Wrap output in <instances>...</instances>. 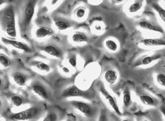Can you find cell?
Returning a JSON list of instances; mask_svg holds the SVG:
<instances>
[{"mask_svg":"<svg viewBox=\"0 0 165 121\" xmlns=\"http://www.w3.org/2000/svg\"><path fill=\"white\" fill-rule=\"evenodd\" d=\"M58 115L55 111H49L42 121H57Z\"/></svg>","mask_w":165,"mask_h":121,"instance_id":"24","label":"cell"},{"mask_svg":"<svg viewBox=\"0 0 165 121\" xmlns=\"http://www.w3.org/2000/svg\"><path fill=\"white\" fill-rule=\"evenodd\" d=\"M85 9L84 8H79L75 11V16L78 19H82L85 15Z\"/></svg>","mask_w":165,"mask_h":121,"instance_id":"26","label":"cell"},{"mask_svg":"<svg viewBox=\"0 0 165 121\" xmlns=\"http://www.w3.org/2000/svg\"><path fill=\"white\" fill-rule=\"evenodd\" d=\"M160 110H161V111H162V114H163V116H164L165 119V106H162V107H161V108H160Z\"/></svg>","mask_w":165,"mask_h":121,"instance_id":"32","label":"cell"},{"mask_svg":"<svg viewBox=\"0 0 165 121\" xmlns=\"http://www.w3.org/2000/svg\"><path fill=\"white\" fill-rule=\"evenodd\" d=\"M105 47H107V49H108L110 51L113 52H116L117 51L118 47L115 41L111 39H108L105 41Z\"/></svg>","mask_w":165,"mask_h":121,"instance_id":"19","label":"cell"},{"mask_svg":"<svg viewBox=\"0 0 165 121\" xmlns=\"http://www.w3.org/2000/svg\"><path fill=\"white\" fill-rule=\"evenodd\" d=\"M144 121H147V120H144Z\"/></svg>","mask_w":165,"mask_h":121,"instance_id":"34","label":"cell"},{"mask_svg":"<svg viewBox=\"0 0 165 121\" xmlns=\"http://www.w3.org/2000/svg\"><path fill=\"white\" fill-rule=\"evenodd\" d=\"M41 106H33L27 109L14 113L11 116V119L16 121H30L37 118L42 113Z\"/></svg>","mask_w":165,"mask_h":121,"instance_id":"3","label":"cell"},{"mask_svg":"<svg viewBox=\"0 0 165 121\" xmlns=\"http://www.w3.org/2000/svg\"><path fill=\"white\" fill-rule=\"evenodd\" d=\"M37 1H29L21 8L19 15V24L23 32L27 31L35 14Z\"/></svg>","mask_w":165,"mask_h":121,"instance_id":"2","label":"cell"},{"mask_svg":"<svg viewBox=\"0 0 165 121\" xmlns=\"http://www.w3.org/2000/svg\"><path fill=\"white\" fill-rule=\"evenodd\" d=\"M108 121L107 116L105 113H102L100 117L99 121Z\"/></svg>","mask_w":165,"mask_h":121,"instance_id":"30","label":"cell"},{"mask_svg":"<svg viewBox=\"0 0 165 121\" xmlns=\"http://www.w3.org/2000/svg\"><path fill=\"white\" fill-rule=\"evenodd\" d=\"M1 26L3 31L10 38L17 36L15 14L13 6H8L1 11Z\"/></svg>","mask_w":165,"mask_h":121,"instance_id":"1","label":"cell"},{"mask_svg":"<svg viewBox=\"0 0 165 121\" xmlns=\"http://www.w3.org/2000/svg\"><path fill=\"white\" fill-rule=\"evenodd\" d=\"M157 80L160 85L165 86V75L163 74H158L157 76Z\"/></svg>","mask_w":165,"mask_h":121,"instance_id":"28","label":"cell"},{"mask_svg":"<svg viewBox=\"0 0 165 121\" xmlns=\"http://www.w3.org/2000/svg\"><path fill=\"white\" fill-rule=\"evenodd\" d=\"M54 23L56 27L59 30H65L71 27L70 23L63 19H56Z\"/></svg>","mask_w":165,"mask_h":121,"instance_id":"13","label":"cell"},{"mask_svg":"<svg viewBox=\"0 0 165 121\" xmlns=\"http://www.w3.org/2000/svg\"><path fill=\"white\" fill-rule=\"evenodd\" d=\"M1 41L4 44L6 45H9L11 47H13L16 49L22 50L23 52H31L30 48L27 44H25L24 42L16 40L15 39L2 37Z\"/></svg>","mask_w":165,"mask_h":121,"instance_id":"5","label":"cell"},{"mask_svg":"<svg viewBox=\"0 0 165 121\" xmlns=\"http://www.w3.org/2000/svg\"><path fill=\"white\" fill-rule=\"evenodd\" d=\"M11 77L15 84L19 86H24L27 83V78L26 75L23 73L16 72L12 74Z\"/></svg>","mask_w":165,"mask_h":121,"instance_id":"11","label":"cell"},{"mask_svg":"<svg viewBox=\"0 0 165 121\" xmlns=\"http://www.w3.org/2000/svg\"><path fill=\"white\" fill-rule=\"evenodd\" d=\"M0 63L1 65L4 68H8L9 66L11 61L8 56L3 54H1L0 55Z\"/></svg>","mask_w":165,"mask_h":121,"instance_id":"25","label":"cell"},{"mask_svg":"<svg viewBox=\"0 0 165 121\" xmlns=\"http://www.w3.org/2000/svg\"><path fill=\"white\" fill-rule=\"evenodd\" d=\"M123 104L125 107H128L131 103V95L128 90H126L123 93Z\"/></svg>","mask_w":165,"mask_h":121,"instance_id":"23","label":"cell"},{"mask_svg":"<svg viewBox=\"0 0 165 121\" xmlns=\"http://www.w3.org/2000/svg\"><path fill=\"white\" fill-rule=\"evenodd\" d=\"M31 89L32 91L38 95L39 97L45 100H48L50 98L49 91L47 87L45 86L43 84L36 82L32 84L31 86Z\"/></svg>","mask_w":165,"mask_h":121,"instance_id":"6","label":"cell"},{"mask_svg":"<svg viewBox=\"0 0 165 121\" xmlns=\"http://www.w3.org/2000/svg\"></svg>","mask_w":165,"mask_h":121,"instance_id":"35","label":"cell"},{"mask_svg":"<svg viewBox=\"0 0 165 121\" xmlns=\"http://www.w3.org/2000/svg\"><path fill=\"white\" fill-rule=\"evenodd\" d=\"M41 50L54 58H62L63 57L62 51L54 45H46L41 48Z\"/></svg>","mask_w":165,"mask_h":121,"instance_id":"9","label":"cell"},{"mask_svg":"<svg viewBox=\"0 0 165 121\" xmlns=\"http://www.w3.org/2000/svg\"><path fill=\"white\" fill-rule=\"evenodd\" d=\"M54 34V31L50 27L40 26L35 32V36L37 38H44Z\"/></svg>","mask_w":165,"mask_h":121,"instance_id":"10","label":"cell"},{"mask_svg":"<svg viewBox=\"0 0 165 121\" xmlns=\"http://www.w3.org/2000/svg\"><path fill=\"white\" fill-rule=\"evenodd\" d=\"M89 95V92L80 90L75 85H71L66 88L61 95L63 98L69 97H82L87 98Z\"/></svg>","mask_w":165,"mask_h":121,"instance_id":"4","label":"cell"},{"mask_svg":"<svg viewBox=\"0 0 165 121\" xmlns=\"http://www.w3.org/2000/svg\"><path fill=\"white\" fill-rule=\"evenodd\" d=\"M160 55H154V56H148L144 57L142 60H141V64L142 65H148L150 63H151L153 61L155 60H157V59L160 58Z\"/></svg>","mask_w":165,"mask_h":121,"instance_id":"21","label":"cell"},{"mask_svg":"<svg viewBox=\"0 0 165 121\" xmlns=\"http://www.w3.org/2000/svg\"><path fill=\"white\" fill-rule=\"evenodd\" d=\"M71 105L87 117L92 116L93 109L91 104L81 101H73Z\"/></svg>","mask_w":165,"mask_h":121,"instance_id":"7","label":"cell"},{"mask_svg":"<svg viewBox=\"0 0 165 121\" xmlns=\"http://www.w3.org/2000/svg\"><path fill=\"white\" fill-rule=\"evenodd\" d=\"M142 3L140 1L134 3L132 4H130V6L129 7V11L130 13H137L142 8Z\"/></svg>","mask_w":165,"mask_h":121,"instance_id":"22","label":"cell"},{"mask_svg":"<svg viewBox=\"0 0 165 121\" xmlns=\"http://www.w3.org/2000/svg\"><path fill=\"white\" fill-rule=\"evenodd\" d=\"M34 66L41 71L43 72H48L50 70V66L42 61H38V62H36Z\"/></svg>","mask_w":165,"mask_h":121,"instance_id":"20","label":"cell"},{"mask_svg":"<svg viewBox=\"0 0 165 121\" xmlns=\"http://www.w3.org/2000/svg\"><path fill=\"white\" fill-rule=\"evenodd\" d=\"M100 90L102 95L104 96L105 99L107 101L108 103L109 104V105L114 111V112L118 115H121V113L120 111V109L118 107V105L116 103V101L114 99V98L111 95H110V93L108 92V91L105 90L103 87H101Z\"/></svg>","mask_w":165,"mask_h":121,"instance_id":"8","label":"cell"},{"mask_svg":"<svg viewBox=\"0 0 165 121\" xmlns=\"http://www.w3.org/2000/svg\"><path fill=\"white\" fill-rule=\"evenodd\" d=\"M154 8H155V9H156V10L158 11L160 17H161V19H162V20L165 23V9H163L161 7H158V6H155Z\"/></svg>","mask_w":165,"mask_h":121,"instance_id":"27","label":"cell"},{"mask_svg":"<svg viewBox=\"0 0 165 121\" xmlns=\"http://www.w3.org/2000/svg\"><path fill=\"white\" fill-rule=\"evenodd\" d=\"M62 70H63V72L66 73V74H68V73H69V72H70L69 69H68V68H67V67H63V68H62Z\"/></svg>","mask_w":165,"mask_h":121,"instance_id":"31","label":"cell"},{"mask_svg":"<svg viewBox=\"0 0 165 121\" xmlns=\"http://www.w3.org/2000/svg\"><path fill=\"white\" fill-rule=\"evenodd\" d=\"M105 80L110 84H113L116 82L118 79V75L116 72L113 69H107L104 75Z\"/></svg>","mask_w":165,"mask_h":121,"instance_id":"12","label":"cell"},{"mask_svg":"<svg viewBox=\"0 0 165 121\" xmlns=\"http://www.w3.org/2000/svg\"><path fill=\"white\" fill-rule=\"evenodd\" d=\"M72 41L75 43H82L87 41V36L86 35L80 32H74L71 36Z\"/></svg>","mask_w":165,"mask_h":121,"instance_id":"15","label":"cell"},{"mask_svg":"<svg viewBox=\"0 0 165 121\" xmlns=\"http://www.w3.org/2000/svg\"><path fill=\"white\" fill-rule=\"evenodd\" d=\"M122 121H130L129 120H128V119H124V120H123Z\"/></svg>","mask_w":165,"mask_h":121,"instance_id":"33","label":"cell"},{"mask_svg":"<svg viewBox=\"0 0 165 121\" xmlns=\"http://www.w3.org/2000/svg\"><path fill=\"white\" fill-rule=\"evenodd\" d=\"M139 26L144 29H147V30H153L156 32H163L162 29L160 28L156 27L154 24H153L151 22H148L147 20H142L139 22L138 24Z\"/></svg>","mask_w":165,"mask_h":121,"instance_id":"14","label":"cell"},{"mask_svg":"<svg viewBox=\"0 0 165 121\" xmlns=\"http://www.w3.org/2000/svg\"><path fill=\"white\" fill-rule=\"evenodd\" d=\"M142 43L147 47H153V46H162L165 45V41L159 40L157 39L147 38L144 39L142 41Z\"/></svg>","mask_w":165,"mask_h":121,"instance_id":"16","label":"cell"},{"mask_svg":"<svg viewBox=\"0 0 165 121\" xmlns=\"http://www.w3.org/2000/svg\"><path fill=\"white\" fill-rule=\"evenodd\" d=\"M140 102L147 106H154L156 104V101L155 99L148 95H142L140 96Z\"/></svg>","mask_w":165,"mask_h":121,"instance_id":"17","label":"cell"},{"mask_svg":"<svg viewBox=\"0 0 165 121\" xmlns=\"http://www.w3.org/2000/svg\"><path fill=\"white\" fill-rule=\"evenodd\" d=\"M68 63L73 68H75L77 66V59H76V58L74 56L70 57L68 59Z\"/></svg>","mask_w":165,"mask_h":121,"instance_id":"29","label":"cell"},{"mask_svg":"<svg viewBox=\"0 0 165 121\" xmlns=\"http://www.w3.org/2000/svg\"><path fill=\"white\" fill-rule=\"evenodd\" d=\"M11 102L15 107H19L24 104V98L18 95H14L11 97Z\"/></svg>","mask_w":165,"mask_h":121,"instance_id":"18","label":"cell"}]
</instances>
